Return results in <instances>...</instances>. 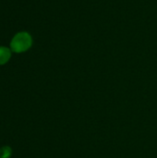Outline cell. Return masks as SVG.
<instances>
[{"label":"cell","instance_id":"obj_2","mask_svg":"<svg viewBox=\"0 0 157 158\" xmlns=\"http://www.w3.org/2000/svg\"><path fill=\"white\" fill-rule=\"evenodd\" d=\"M10 50L6 47H0V65H3L10 58Z\"/></svg>","mask_w":157,"mask_h":158},{"label":"cell","instance_id":"obj_3","mask_svg":"<svg viewBox=\"0 0 157 158\" xmlns=\"http://www.w3.org/2000/svg\"><path fill=\"white\" fill-rule=\"evenodd\" d=\"M11 153L12 152L9 147H3L0 149V158H9Z\"/></svg>","mask_w":157,"mask_h":158},{"label":"cell","instance_id":"obj_1","mask_svg":"<svg viewBox=\"0 0 157 158\" xmlns=\"http://www.w3.org/2000/svg\"><path fill=\"white\" fill-rule=\"evenodd\" d=\"M11 49L16 53H21L28 50L31 45V37L27 32H19L14 36L11 41Z\"/></svg>","mask_w":157,"mask_h":158}]
</instances>
